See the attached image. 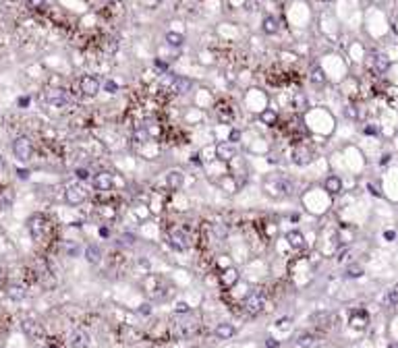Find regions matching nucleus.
Masks as SVG:
<instances>
[{"mask_svg": "<svg viewBox=\"0 0 398 348\" xmlns=\"http://www.w3.org/2000/svg\"><path fill=\"white\" fill-rule=\"evenodd\" d=\"M13 153H15V158L19 160V162H29L31 160V155H33V143H31V139L29 137H17L15 141H13Z\"/></svg>", "mask_w": 398, "mask_h": 348, "instance_id": "obj_1", "label": "nucleus"}, {"mask_svg": "<svg viewBox=\"0 0 398 348\" xmlns=\"http://www.w3.org/2000/svg\"><path fill=\"white\" fill-rule=\"evenodd\" d=\"M265 307V297L261 290H253L249 292V297L245 299V309L247 313H251V315H258V313H261Z\"/></svg>", "mask_w": 398, "mask_h": 348, "instance_id": "obj_2", "label": "nucleus"}, {"mask_svg": "<svg viewBox=\"0 0 398 348\" xmlns=\"http://www.w3.org/2000/svg\"><path fill=\"white\" fill-rule=\"evenodd\" d=\"M265 193H268L270 197L274 199H280V197H286L290 193V187H288V182L286 180H282V178H276V180H268L265 182Z\"/></svg>", "mask_w": 398, "mask_h": 348, "instance_id": "obj_3", "label": "nucleus"}, {"mask_svg": "<svg viewBox=\"0 0 398 348\" xmlns=\"http://www.w3.org/2000/svg\"><path fill=\"white\" fill-rule=\"evenodd\" d=\"M65 199H67V203L69 205H81L85 199H87V193H85V189L83 187H79V185H70L67 187L65 191Z\"/></svg>", "mask_w": 398, "mask_h": 348, "instance_id": "obj_4", "label": "nucleus"}, {"mask_svg": "<svg viewBox=\"0 0 398 348\" xmlns=\"http://www.w3.org/2000/svg\"><path fill=\"white\" fill-rule=\"evenodd\" d=\"M46 100L50 106H54V108H63L65 104L69 102V95L65 89H60V87H50V89L46 91Z\"/></svg>", "mask_w": 398, "mask_h": 348, "instance_id": "obj_5", "label": "nucleus"}, {"mask_svg": "<svg viewBox=\"0 0 398 348\" xmlns=\"http://www.w3.org/2000/svg\"><path fill=\"white\" fill-rule=\"evenodd\" d=\"M27 228H29L31 237L35 240H40L44 237V230H46V222H44V218L40 214H35V216H31L29 220H27Z\"/></svg>", "mask_w": 398, "mask_h": 348, "instance_id": "obj_6", "label": "nucleus"}, {"mask_svg": "<svg viewBox=\"0 0 398 348\" xmlns=\"http://www.w3.org/2000/svg\"><path fill=\"white\" fill-rule=\"evenodd\" d=\"M79 89H81V93L87 95V98H94V95H98V91H100V81L95 79V77L87 75L81 79V83H79Z\"/></svg>", "mask_w": 398, "mask_h": 348, "instance_id": "obj_7", "label": "nucleus"}, {"mask_svg": "<svg viewBox=\"0 0 398 348\" xmlns=\"http://www.w3.org/2000/svg\"><path fill=\"white\" fill-rule=\"evenodd\" d=\"M313 160V152L309 150V147L305 145H299L295 147V152H293V162L297 164V166H307L309 162Z\"/></svg>", "mask_w": 398, "mask_h": 348, "instance_id": "obj_8", "label": "nucleus"}, {"mask_svg": "<svg viewBox=\"0 0 398 348\" xmlns=\"http://www.w3.org/2000/svg\"><path fill=\"white\" fill-rule=\"evenodd\" d=\"M238 278H241V274H238L236 267H226L222 274H220V284L224 286V288H233V286L238 282Z\"/></svg>", "mask_w": 398, "mask_h": 348, "instance_id": "obj_9", "label": "nucleus"}, {"mask_svg": "<svg viewBox=\"0 0 398 348\" xmlns=\"http://www.w3.org/2000/svg\"><path fill=\"white\" fill-rule=\"evenodd\" d=\"M94 187L98 191H110L112 189V174L108 170H102L94 176Z\"/></svg>", "mask_w": 398, "mask_h": 348, "instance_id": "obj_10", "label": "nucleus"}, {"mask_svg": "<svg viewBox=\"0 0 398 348\" xmlns=\"http://www.w3.org/2000/svg\"><path fill=\"white\" fill-rule=\"evenodd\" d=\"M367 324H369V315H367V311L357 309V311H352V313H351V327H355V329H365Z\"/></svg>", "mask_w": 398, "mask_h": 348, "instance_id": "obj_11", "label": "nucleus"}, {"mask_svg": "<svg viewBox=\"0 0 398 348\" xmlns=\"http://www.w3.org/2000/svg\"><path fill=\"white\" fill-rule=\"evenodd\" d=\"M170 245L174 247V249H179V251H185V249H189V237L185 234L183 230H172L170 232Z\"/></svg>", "mask_w": 398, "mask_h": 348, "instance_id": "obj_12", "label": "nucleus"}, {"mask_svg": "<svg viewBox=\"0 0 398 348\" xmlns=\"http://www.w3.org/2000/svg\"><path fill=\"white\" fill-rule=\"evenodd\" d=\"M216 158L222 162H231L234 158V145L233 143H218L216 145Z\"/></svg>", "mask_w": 398, "mask_h": 348, "instance_id": "obj_13", "label": "nucleus"}, {"mask_svg": "<svg viewBox=\"0 0 398 348\" xmlns=\"http://www.w3.org/2000/svg\"><path fill=\"white\" fill-rule=\"evenodd\" d=\"M286 242L290 245V249H295V251L305 249V237H303V232H299V230L286 232Z\"/></svg>", "mask_w": 398, "mask_h": 348, "instance_id": "obj_14", "label": "nucleus"}, {"mask_svg": "<svg viewBox=\"0 0 398 348\" xmlns=\"http://www.w3.org/2000/svg\"><path fill=\"white\" fill-rule=\"evenodd\" d=\"M87 344H90V336L83 329H75L70 334V348H87Z\"/></svg>", "mask_w": 398, "mask_h": 348, "instance_id": "obj_15", "label": "nucleus"}, {"mask_svg": "<svg viewBox=\"0 0 398 348\" xmlns=\"http://www.w3.org/2000/svg\"><path fill=\"white\" fill-rule=\"evenodd\" d=\"M166 185L174 189V191H179L183 185H185V176H183V172L181 170H170L166 174Z\"/></svg>", "mask_w": 398, "mask_h": 348, "instance_id": "obj_16", "label": "nucleus"}, {"mask_svg": "<svg viewBox=\"0 0 398 348\" xmlns=\"http://www.w3.org/2000/svg\"><path fill=\"white\" fill-rule=\"evenodd\" d=\"M214 334H216V338H220V340H228V338H233L236 334V329L233 324H218Z\"/></svg>", "mask_w": 398, "mask_h": 348, "instance_id": "obj_17", "label": "nucleus"}, {"mask_svg": "<svg viewBox=\"0 0 398 348\" xmlns=\"http://www.w3.org/2000/svg\"><path fill=\"white\" fill-rule=\"evenodd\" d=\"M324 189L328 191L330 195H338L340 191H342V180H340L338 176H334V174H332V176H328V178L324 180Z\"/></svg>", "mask_w": 398, "mask_h": 348, "instance_id": "obj_18", "label": "nucleus"}, {"mask_svg": "<svg viewBox=\"0 0 398 348\" xmlns=\"http://www.w3.org/2000/svg\"><path fill=\"white\" fill-rule=\"evenodd\" d=\"M191 87H193L191 79H187V77H176L174 83L170 85V89H172L174 93H187Z\"/></svg>", "mask_w": 398, "mask_h": 348, "instance_id": "obj_19", "label": "nucleus"}, {"mask_svg": "<svg viewBox=\"0 0 398 348\" xmlns=\"http://www.w3.org/2000/svg\"><path fill=\"white\" fill-rule=\"evenodd\" d=\"M25 288L23 286H19V284H8L6 286V297L8 299H13V301H23L25 299Z\"/></svg>", "mask_w": 398, "mask_h": 348, "instance_id": "obj_20", "label": "nucleus"}, {"mask_svg": "<svg viewBox=\"0 0 398 348\" xmlns=\"http://www.w3.org/2000/svg\"><path fill=\"white\" fill-rule=\"evenodd\" d=\"M259 120L265 127H274V125H276V120H278V112L274 110V108H265L259 114Z\"/></svg>", "mask_w": 398, "mask_h": 348, "instance_id": "obj_21", "label": "nucleus"}, {"mask_svg": "<svg viewBox=\"0 0 398 348\" xmlns=\"http://www.w3.org/2000/svg\"><path fill=\"white\" fill-rule=\"evenodd\" d=\"M261 29H263V33H268V36H274V33L278 31V19L276 17H265V19L261 21Z\"/></svg>", "mask_w": 398, "mask_h": 348, "instance_id": "obj_22", "label": "nucleus"}, {"mask_svg": "<svg viewBox=\"0 0 398 348\" xmlns=\"http://www.w3.org/2000/svg\"><path fill=\"white\" fill-rule=\"evenodd\" d=\"M374 68L377 73H386L388 68H390V58L386 54H375L374 56Z\"/></svg>", "mask_w": 398, "mask_h": 348, "instance_id": "obj_23", "label": "nucleus"}, {"mask_svg": "<svg viewBox=\"0 0 398 348\" xmlns=\"http://www.w3.org/2000/svg\"><path fill=\"white\" fill-rule=\"evenodd\" d=\"M85 259L90 261L92 265H95V263H100L102 261V251H100V247H95V245H90L85 249Z\"/></svg>", "mask_w": 398, "mask_h": 348, "instance_id": "obj_24", "label": "nucleus"}, {"mask_svg": "<svg viewBox=\"0 0 398 348\" xmlns=\"http://www.w3.org/2000/svg\"><path fill=\"white\" fill-rule=\"evenodd\" d=\"M315 342H317V338L313 334H309V332L299 334V338H297V346L299 348H313Z\"/></svg>", "mask_w": 398, "mask_h": 348, "instance_id": "obj_25", "label": "nucleus"}, {"mask_svg": "<svg viewBox=\"0 0 398 348\" xmlns=\"http://www.w3.org/2000/svg\"><path fill=\"white\" fill-rule=\"evenodd\" d=\"M166 44L168 46H172V48H181L185 44V36L179 33V31H168L166 33Z\"/></svg>", "mask_w": 398, "mask_h": 348, "instance_id": "obj_26", "label": "nucleus"}, {"mask_svg": "<svg viewBox=\"0 0 398 348\" xmlns=\"http://www.w3.org/2000/svg\"><path fill=\"white\" fill-rule=\"evenodd\" d=\"M133 139H135L137 143H147L149 139H152V135H149V130L145 127H137L133 130Z\"/></svg>", "mask_w": 398, "mask_h": 348, "instance_id": "obj_27", "label": "nucleus"}, {"mask_svg": "<svg viewBox=\"0 0 398 348\" xmlns=\"http://www.w3.org/2000/svg\"><path fill=\"white\" fill-rule=\"evenodd\" d=\"M309 79H311V83H315V85H324V83H326L324 68H322V66H313V68H311V75H309Z\"/></svg>", "mask_w": 398, "mask_h": 348, "instance_id": "obj_28", "label": "nucleus"}, {"mask_svg": "<svg viewBox=\"0 0 398 348\" xmlns=\"http://www.w3.org/2000/svg\"><path fill=\"white\" fill-rule=\"evenodd\" d=\"M384 304H386V307H394V304H398V286H396V288H390V290L386 292Z\"/></svg>", "mask_w": 398, "mask_h": 348, "instance_id": "obj_29", "label": "nucleus"}, {"mask_svg": "<svg viewBox=\"0 0 398 348\" xmlns=\"http://www.w3.org/2000/svg\"><path fill=\"white\" fill-rule=\"evenodd\" d=\"M23 332L27 334L29 338H38V334H42L40 327L35 326V321H25V324H23Z\"/></svg>", "mask_w": 398, "mask_h": 348, "instance_id": "obj_30", "label": "nucleus"}, {"mask_svg": "<svg viewBox=\"0 0 398 348\" xmlns=\"http://www.w3.org/2000/svg\"><path fill=\"white\" fill-rule=\"evenodd\" d=\"M361 276H363V267L359 263H352L347 267V278H361Z\"/></svg>", "mask_w": 398, "mask_h": 348, "instance_id": "obj_31", "label": "nucleus"}, {"mask_svg": "<svg viewBox=\"0 0 398 348\" xmlns=\"http://www.w3.org/2000/svg\"><path fill=\"white\" fill-rule=\"evenodd\" d=\"M344 116H349V118H352V120H357V110H355V106H351V104H349V106H344Z\"/></svg>", "mask_w": 398, "mask_h": 348, "instance_id": "obj_32", "label": "nucleus"}, {"mask_svg": "<svg viewBox=\"0 0 398 348\" xmlns=\"http://www.w3.org/2000/svg\"><path fill=\"white\" fill-rule=\"evenodd\" d=\"M104 89H106V91H108V93H117V91H118V85H117V83H114V81L110 79V81H106V85H104Z\"/></svg>", "mask_w": 398, "mask_h": 348, "instance_id": "obj_33", "label": "nucleus"}, {"mask_svg": "<svg viewBox=\"0 0 398 348\" xmlns=\"http://www.w3.org/2000/svg\"><path fill=\"white\" fill-rule=\"evenodd\" d=\"M75 174H77V178H81V180L90 178V172H87L85 168H79V170H75Z\"/></svg>", "mask_w": 398, "mask_h": 348, "instance_id": "obj_34", "label": "nucleus"}, {"mask_svg": "<svg viewBox=\"0 0 398 348\" xmlns=\"http://www.w3.org/2000/svg\"><path fill=\"white\" fill-rule=\"evenodd\" d=\"M27 2H29L31 8H42L44 4H46V0H27Z\"/></svg>", "mask_w": 398, "mask_h": 348, "instance_id": "obj_35", "label": "nucleus"}, {"mask_svg": "<svg viewBox=\"0 0 398 348\" xmlns=\"http://www.w3.org/2000/svg\"><path fill=\"white\" fill-rule=\"evenodd\" d=\"M176 313H189V304L187 303H179L176 304Z\"/></svg>", "mask_w": 398, "mask_h": 348, "instance_id": "obj_36", "label": "nucleus"}, {"mask_svg": "<svg viewBox=\"0 0 398 348\" xmlns=\"http://www.w3.org/2000/svg\"><path fill=\"white\" fill-rule=\"evenodd\" d=\"M238 139H241V130H233V133H231V139H228V141H231V143H236Z\"/></svg>", "mask_w": 398, "mask_h": 348, "instance_id": "obj_37", "label": "nucleus"}, {"mask_svg": "<svg viewBox=\"0 0 398 348\" xmlns=\"http://www.w3.org/2000/svg\"><path fill=\"white\" fill-rule=\"evenodd\" d=\"M139 313H143V315H149V313H152V307H149L147 303H145V304H141V307H139Z\"/></svg>", "mask_w": 398, "mask_h": 348, "instance_id": "obj_38", "label": "nucleus"}, {"mask_svg": "<svg viewBox=\"0 0 398 348\" xmlns=\"http://www.w3.org/2000/svg\"><path fill=\"white\" fill-rule=\"evenodd\" d=\"M17 104H19V106H21V108H25V106H29V98H27V95H25V98H19V100H17Z\"/></svg>", "mask_w": 398, "mask_h": 348, "instance_id": "obj_39", "label": "nucleus"}, {"mask_svg": "<svg viewBox=\"0 0 398 348\" xmlns=\"http://www.w3.org/2000/svg\"><path fill=\"white\" fill-rule=\"evenodd\" d=\"M295 104H297V106H299V108H303V106H305V98H303V95H301V93H299V95H297V98H295Z\"/></svg>", "mask_w": 398, "mask_h": 348, "instance_id": "obj_40", "label": "nucleus"}, {"mask_svg": "<svg viewBox=\"0 0 398 348\" xmlns=\"http://www.w3.org/2000/svg\"><path fill=\"white\" fill-rule=\"evenodd\" d=\"M265 348H278V342L272 340V338H268V342H265Z\"/></svg>", "mask_w": 398, "mask_h": 348, "instance_id": "obj_41", "label": "nucleus"}, {"mask_svg": "<svg viewBox=\"0 0 398 348\" xmlns=\"http://www.w3.org/2000/svg\"><path fill=\"white\" fill-rule=\"evenodd\" d=\"M156 68H160V71H166V63H162V60H156Z\"/></svg>", "mask_w": 398, "mask_h": 348, "instance_id": "obj_42", "label": "nucleus"}, {"mask_svg": "<svg viewBox=\"0 0 398 348\" xmlns=\"http://www.w3.org/2000/svg\"><path fill=\"white\" fill-rule=\"evenodd\" d=\"M365 133H367V135H375L377 129H375V127H365Z\"/></svg>", "mask_w": 398, "mask_h": 348, "instance_id": "obj_43", "label": "nucleus"}, {"mask_svg": "<svg viewBox=\"0 0 398 348\" xmlns=\"http://www.w3.org/2000/svg\"><path fill=\"white\" fill-rule=\"evenodd\" d=\"M100 237H104V239H106V237H110V230H108V228H104V226H102V228H100Z\"/></svg>", "mask_w": 398, "mask_h": 348, "instance_id": "obj_44", "label": "nucleus"}, {"mask_svg": "<svg viewBox=\"0 0 398 348\" xmlns=\"http://www.w3.org/2000/svg\"><path fill=\"white\" fill-rule=\"evenodd\" d=\"M384 237H386V239H388V240H394V239H396V234H394V232H392V230H388V232H386V234H384Z\"/></svg>", "mask_w": 398, "mask_h": 348, "instance_id": "obj_45", "label": "nucleus"}, {"mask_svg": "<svg viewBox=\"0 0 398 348\" xmlns=\"http://www.w3.org/2000/svg\"><path fill=\"white\" fill-rule=\"evenodd\" d=\"M27 176H29L27 170H19V178H27Z\"/></svg>", "mask_w": 398, "mask_h": 348, "instance_id": "obj_46", "label": "nucleus"}, {"mask_svg": "<svg viewBox=\"0 0 398 348\" xmlns=\"http://www.w3.org/2000/svg\"><path fill=\"white\" fill-rule=\"evenodd\" d=\"M286 324H288V319H280L278 321V327H286Z\"/></svg>", "mask_w": 398, "mask_h": 348, "instance_id": "obj_47", "label": "nucleus"}, {"mask_svg": "<svg viewBox=\"0 0 398 348\" xmlns=\"http://www.w3.org/2000/svg\"><path fill=\"white\" fill-rule=\"evenodd\" d=\"M2 170H4V158L0 155V172H2Z\"/></svg>", "mask_w": 398, "mask_h": 348, "instance_id": "obj_48", "label": "nucleus"}, {"mask_svg": "<svg viewBox=\"0 0 398 348\" xmlns=\"http://www.w3.org/2000/svg\"><path fill=\"white\" fill-rule=\"evenodd\" d=\"M388 348H398V342H392V344L388 346Z\"/></svg>", "mask_w": 398, "mask_h": 348, "instance_id": "obj_49", "label": "nucleus"}, {"mask_svg": "<svg viewBox=\"0 0 398 348\" xmlns=\"http://www.w3.org/2000/svg\"><path fill=\"white\" fill-rule=\"evenodd\" d=\"M322 2H330V0H322Z\"/></svg>", "mask_w": 398, "mask_h": 348, "instance_id": "obj_50", "label": "nucleus"}]
</instances>
